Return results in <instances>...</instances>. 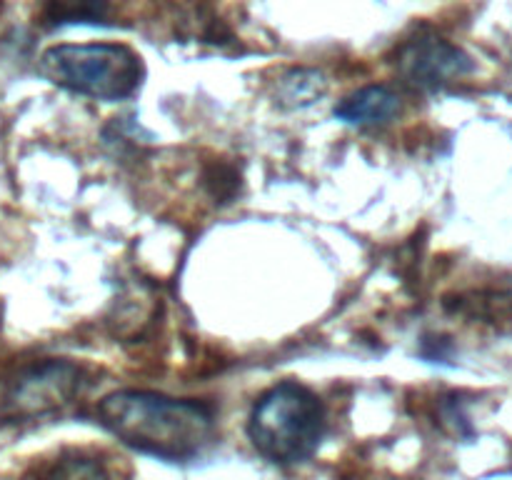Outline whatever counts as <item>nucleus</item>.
Returning a JSON list of instances; mask_svg holds the SVG:
<instances>
[{
    "label": "nucleus",
    "instance_id": "nucleus-1",
    "mask_svg": "<svg viewBox=\"0 0 512 480\" xmlns=\"http://www.w3.org/2000/svg\"><path fill=\"white\" fill-rule=\"evenodd\" d=\"M98 420L120 443L170 463L200 458L218 440L215 410L150 390H118L100 400Z\"/></svg>",
    "mask_w": 512,
    "mask_h": 480
},
{
    "label": "nucleus",
    "instance_id": "nucleus-2",
    "mask_svg": "<svg viewBox=\"0 0 512 480\" xmlns=\"http://www.w3.org/2000/svg\"><path fill=\"white\" fill-rule=\"evenodd\" d=\"M248 435L253 448L270 463H303L325 435L323 403L313 390L293 380L273 385L253 405Z\"/></svg>",
    "mask_w": 512,
    "mask_h": 480
},
{
    "label": "nucleus",
    "instance_id": "nucleus-3",
    "mask_svg": "<svg viewBox=\"0 0 512 480\" xmlns=\"http://www.w3.org/2000/svg\"><path fill=\"white\" fill-rule=\"evenodd\" d=\"M40 75L70 93L95 100L130 98L143 83V60L128 45H53L40 55Z\"/></svg>",
    "mask_w": 512,
    "mask_h": 480
},
{
    "label": "nucleus",
    "instance_id": "nucleus-4",
    "mask_svg": "<svg viewBox=\"0 0 512 480\" xmlns=\"http://www.w3.org/2000/svg\"><path fill=\"white\" fill-rule=\"evenodd\" d=\"M85 373L80 365L63 358L38 360L20 370L0 398L3 423H33L58 415L80 398Z\"/></svg>",
    "mask_w": 512,
    "mask_h": 480
},
{
    "label": "nucleus",
    "instance_id": "nucleus-5",
    "mask_svg": "<svg viewBox=\"0 0 512 480\" xmlns=\"http://www.w3.org/2000/svg\"><path fill=\"white\" fill-rule=\"evenodd\" d=\"M398 75L415 90H440L473 70V60L438 35H418L398 50Z\"/></svg>",
    "mask_w": 512,
    "mask_h": 480
},
{
    "label": "nucleus",
    "instance_id": "nucleus-6",
    "mask_svg": "<svg viewBox=\"0 0 512 480\" xmlns=\"http://www.w3.org/2000/svg\"><path fill=\"white\" fill-rule=\"evenodd\" d=\"M403 110L400 95L385 85H368L335 105V118L350 125H385Z\"/></svg>",
    "mask_w": 512,
    "mask_h": 480
},
{
    "label": "nucleus",
    "instance_id": "nucleus-7",
    "mask_svg": "<svg viewBox=\"0 0 512 480\" xmlns=\"http://www.w3.org/2000/svg\"><path fill=\"white\" fill-rule=\"evenodd\" d=\"M28 480H118V475L98 455L68 453L45 463Z\"/></svg>",
    "mask_w": 512,
    "mask_h": 480
},
{
    "label": "nucleus",
    "instance_id": "nucleus-8",
    "mask_svg": "<svg viewBox=\"0 0 512 480\" xmlns=\"http://www.w3.org/2000/svg\"><path fill=\"white\" fill-rule=\"evenodd\" d=\"M108 0H43L40 18L50 28L75 23H105Z\"/></svg>",
    "mask_w": 512,
    "mask_h": 480
},
{
    "label": "nucleus",
    "instance_id": "nucleus-9",
    "mask_svg": "<svg viewBox=\"0 0 512 480\" xmlns=\"http://www.w3.org/2000/svg\"><path fill=\"white\" fill-rule=\"evenodd\" d=\"M325 93L323 75L315 70H295L288 78H283V88H280V103L290 105V108H303V105L315 103L320 95Z\"/></svg>",
    "mask_w": 512,
    "mask_h": 480
}]
</instances>
